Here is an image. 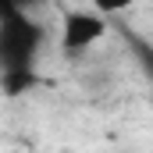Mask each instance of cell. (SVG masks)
<instances>
[{
	"instance_id": "1",
	"label": "cell",
	"mask_w": 153,
	"mask_h": 153,
	"mask_svg": "<svg viewBox=\"0 0 153 153\" xmlns=\"http://www.w3.org/2000/svg\"><path fill=\"white\" fill-rule=\"evenodd\" d=\"M39 46H43V25L25 7L0 4V75L36 68Z\"/></svg>"
},
{
	"instance_id": "2",
	"label": "cell",
	"mask_w": 153,
	"mask_h": 153,
	"mask_svg": "<svg viewBox=\"0 0 153 153\" xmlns=\"http://www.w3.org/2000/svg\"><path fill=\"white\" fill-rule=\"evenodd\" d=\"M107 32V22L100 11H64L61 18V50L68 57L85 53L89 46H96Z\"/></svg>"
},
{
	"instance_id": "3",
	"label": "cell",
	"mask_w": 153,
	"mask_h": 153,
	"mask_svg": "<svg viewBox=\"0 0 153 153\" xmlns=\"http://www.w3.org/2000/svg\"><path fill=\"white\" fill-rule=\"evenodd\" d=\"M36 85H43V75H39L36 68H25V71H4V75H0V93L11 96V100L32 93Z\"/></svg>"
}]
</instances>
